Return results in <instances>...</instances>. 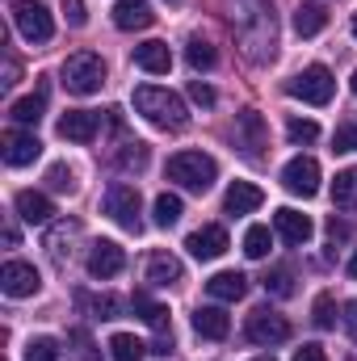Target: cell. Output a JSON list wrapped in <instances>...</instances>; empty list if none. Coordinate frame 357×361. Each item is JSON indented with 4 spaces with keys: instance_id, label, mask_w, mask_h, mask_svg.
<instances>
[{
    "instance_id": "obj_1",
    "label": "cell",
    "mask_w": 357,
    "mask_h": 361,
    "mask_svg": "<svg viewBox=\"0 0 357 361\" xmlns=\"http://www.w3.org/2000/svg\"><path fill=\"white\" fill-rule=\"evenodd\" d=\"M231 25L240 34V47L253 63H269L277 55V17L273 0H236Z\"/></svg>"
},
{
    "instance_id": "obj_2",
    "label": "cell",
    "mask_w": 357,
    "mask_h": 361,
    "mask_svg": "<svg viewBox=\"0 0 357 361\" xmlns=\"http://www.w3.org/2000/svg\"><path fill=\"white\" fill-rule=\"evenodd\" d=\"M135 114H143L152 126L160 130H185L189 126V109L177 92L156 89V85H139L135 89Z\"/></svg>"
},
{
    "instance_id": "obj_3",
    "label": "cell",
    "mask_w": 357,
    "mask_h": 361,
    "mask_svg": "<svg viewBox=\"0 0 357 361\" xmlns=\"http://www.w3.org/2000/svg\"><path fill=\"white\" fill-rule=\"evenodd\" d=\"M169 180H177L189 193H206L219 180V164L206 152H177V156H169Z\"/></svg>"
},
{
    "instance_id": "obj_4",
    "label": "cell",
    "mask_w": 357,
    "mask_h": 361,
    "mask_svg": "<svg viewBox=\"0 0 357 361\" xmlns=\"http://www.w3.org/2000/svg\"><path fill=\"white\" fill-rule=\"evenodd\" d=\"M59 76H63V89L72 92V97H92V92H101V85H105V63L92 51H76V55L63 59V72Z\"/></svg>"
},
{
    "instance_id": "obj_5",
    "label": "cell",
    "mask_w": 357,
    "mask_h": 361,
    "mask_svg": "<svg viewBox=\"0 0 357 361\" xmlns=\"http://www.w3.org/2000/svg\"><path fill=\"white\" fill-rule=\"evenodd\" d=\"M101 206H105V214H109L118 227H126V231H139V227H143V219H139L143 202H139V189H135V185H126V180H114V185L105 189Z\"/></svg>"
},
{
    "instance_id": "obj_6",
    "label": "cell",
    "mask_w": 357,
    "mask_h": 361,
    "mask_svg": "<svg viewBox=\"0 0 357 361\" xmlns=\"http://www.w3.org/2000/svg\"><path fill=\"white\" fill-rule=\"evenodd\" d=\"M286 92L298 97V101H307V105H328L332 92H337V80H332V72H328L324 63H311V68H303V72L286 85Z\"/></svg>"
},
{
    "instance_id": "obj_7",
    "label": "cell",
    "mask_w": 357,
    "mask_h": 361,
    "mask_svg": "<svg viewBox=\"0 0 357 361\" xmlns=\"http://www.w3.org/2000/svg\"><path fill=\"white\" fill-rule=\"evenodd\" d=\"M13 25L25 42H51L55 34V21H51V8L38 4V0H17L13 4Z\"/></svg>"
},
{
    "instance_id": "obj_8",
    "label": "cell",
    "mask_w": 357,
    "mask_h": 361,
    "mask_svg": "<svg viewBox=\"0 0 357 361\" xmlns=\"http://www.w3.org/2000/svg\"><path fill=\"white\" fill-rule=\"evenodd\" d=\"M244 336H248L253 345H261V349H273V345L290 341V324H286V315H277L273 307H257V311L248 315V324H244Z\"/></svg>"
},
{
    "instance_id": "obj_9",
    "label": "cell",
    "mask_w": 357,
    "mask_h": 361,
    "mask_svg": "<svg viewBox=\"0 0 357 361\" xmlns=\"http://www.w3.org/2000/svg\"><path fill=\"white\" fill-rule=\"evenodd\" d=\"M236 147L248 156V160H265V147H269V135H265V122L257 109H244L236 118Z\"/></svg>"
},
{
    "instance_id": "obj_10",
    "label": "cell",
    "mask_w": 357,
    "mask_h": 361,
    "mask_svg": "<svg viewBox=\"0 0 357 361\" xmlns=\"http://www.w3.org/2000/svg\"><path fill=\"white\" fill-rule=\"evenodd\" d=\"M282 185L298 197H315L320 193V164L311 156H294L286 169H282Z\"/></svg>"
},
{
    "instance_id": "obj_11",
    "label": "cell",
    "mask_w": 357,
    "mask_h": 361,
    "mask_svg": "<svg viewBox=\"0 0 357 361\" xmlns=\"http://www.w3.org/2000/svg\"><path fill=\"white\" fill-rule=\"evenodd\" d=\"M89 277H97V281H109V277H118V273L126 269V252L114 244V240H97L89 248Z\"/></svg>"
},
{
    "instance_id": "obj_12",
    "label": "cell",
    "mask_w": 357,
    "mask_h": 361,
    "mask_svg": "<svg viewBox=\"0 0 357 361\" xmlns=\"http://www.w3.org/2000/svg\"><path fill=\"white\" fill-rule=\"evenodd\" d=\"M181 277H185V265H181L173 252H164V248L147 252V261H143V281H147V286L164 290V286H177Z\"/></svg>"
},
{
    "instance_id": "obj_13",
    "label": "cell",
    "mask_w": 357,
    "mask_h": 361,
    "mask_svg": "<svg viewBox=\"0 0 357 361\" xmlns=\"http://www.w3.org/2000/svg\"><path fill=\"white\" fill-rule=\"evenodd\" d=\"M38 286H42V277H38L34 265H25V261H8L0 269V290L8 298H30V294H38Z\"/></svg>"
},
{
    "instance_id": "obj_14",
    "label": "cell",
    "mask_w": 357,
    "mask_h": 361,
    "mask_svg": "<svg viewBox=\"0 0 357 361\" xmlns=\"http://www.w3.org/2000/svg\"><path fill=\"white\" fill-rule=\"evenodd\" d=\"M185 248H189L198 261H219V257L231 248V240H227V231H223L219 223H206V227H198V231L185 240Z\"/></svg>"
},
{
    "instance_id": "obj_15",
    "label": "cell",
    "mask_w": 357,
    "mask_h": 361,
    "mask_svg": "<svg viewBox=\"0 0 357 361\" xmlns=\"http://www.w3.org/2000/svg\"><path fill=\"white\" fill-rule=\"evenodd\" d=\"M0 156H4L8 169H25V164H34L42 156V143L34 135H25V130H8L4 143H0Z\"/></svg>"
},
{
    "instance_id": "obj_16",
    "label": "cell",
    "mask_w": 357,
    "mask_h": 361,
    "mask_svg": "<svg viewBox=\"0 0 357 361\" xmlns=\"http://www.w3.org/2000/svg\"><path fill=\"white\" fill-rule=\"evenodd\" d=\"M97 126H101V118H97L92 109H68V114L59 118V135H63L68 143H92V139H97Z\"/></svg>"
},
{
    "instance_id": "obj_17",
    "label": "cell",
    "mask_w": 357,
    "mask_h": 361,
    "mask_svg": "<svg viewBox=\"0 0 357 361\" xmlns=\"http://www.w3.org/2000/svg\"><path fill=\"white\" fill-rule=\"evenodd\" d=\"M273 231H277L286 244H307L315 227H311V219H307V214H298V210L282 206V210H273Z\"/></svg>"
},
{
    "instance_id": "obj_18",
    "label": "cell",
    "mask_w": 357,
    "mask_h": 361,
    "mask_svg": "<svg viewBox=\"0 0 357 361\" xmlns=\"http://www.w3.org/2000/svg\"><path fill=\"white\" fill-rule=\"evenodd\" d=\"M193 332H198L202 341H227L231 319H227L223 307H198V311H193Z\"/></svg>"
},
{
    "instance_id": "obj_19",
    "label": "cell",
    "mask_w": 357,
    "mask_h": 361,
    "mask_svg": "<svg viewBox=\"0 0 357 361\" xmlns=\"http://www.w3.org/2000/svg\"><path fill=\"white\" fill-rule=\"evenodd\" d=\"M206 294L219 298V302H240V298L248 294V277L236 273V269H223V273H214V277L206 281Z\"/></svg>"
},
{
    "instance_id": "obj_20",
    "label": "cell",
    "mask_w": 357,
    "mask_h": 361,
    "mask_svg": "<svg viewBox=\"0 0 357 361\" xmlns=\"http://www.w3.org/2000/svg\"><path fill=\"white\" fill-rule=\"evenodd\" d=\"M152 21H156V13H152L147 0H118L114 4V25L118 30H147Z\"/></svg>"
},
{
    "instance_id": "obj_21",
    "label": "cell",
    "mask_w": 357,
    "mask_h": 361,
    "mask_svg": "<svg viewBox=\"0 0 357 361\" xmlns=\"http://www.w3.org/2000/svg\"><path fill=\"white\" fill-rule=\"evenodd\" d=\"M42 114H47V85H38L30 97H21V101L8 105V118H13L17 126H38Z\"/></svg>"
},
{
    "instance_id": "obj_22",
    "label": "cell",
    "mask_w": 357,
    "mask_h": 361,
    "mask_svg": "<svg viewBox=\"0 0 357 361\" xmlns=\"http://www.w3.org/2000/svg\"><path fill=\"white\" fill-rule=\"evenodd\" d=\"M135 68H143L152 76H169V68H173L169 42H139L135 47Z\"/></svg>"
},
{
    "instance_id": "obj_23",
    "label": "cell",
    "mask_w": 357,
    "mask_h": 361,
    "mask_svg": "<svg viewBox=\"0 0 357 361\" xmlns=\"http://www.w3.org/2000/svg\"><path fill=\"white\" fill-rule=\"evenodd\" d=\"M261 202H265V193H261L253 180H236V185L227 189V197H223V210H227V214H253Z\"/></svg>"
},
{
    "instance_id": "obj_24",
    "label": "cell",
    "mask_w": 357,
    "mask_h": 361,
    "mask_svg": "<svg viewBox=\"0 0 357 361\" xmlns=\"http://www.w3.org/2000/svg\"><path fill=\"white\" fill-rule=\"evenodd\" d=\"M13 206H17V214H21L25 223H51V214H55L51 197L38 193V189H21V193L13 197Z\"/></svg>"
},
{
    "instance_id": "obj_25",
    "label": "cell",
    "mask_w": 357,
    "mask_h": 361,
    "mask_svg": "<svg viewBox=\"0 0 357 361\" xmlns=\"http://www.w3.org/2000/svg\"><path fill=\"white\" fill-rule=\"evenodd\" d=\"M324 25H328V8H324L320 0H303V4L294 8V30H298V38H315Z\"/></svg>"
},
{
    "instance_id": "obj_26",
    "label": "cell",
    "mask_w": 357,
    "mask_h": 361,
    "mask_svg": "<svg viewBox=\"0 0 357 361\" xmlns=\"http://www.w3.org/2000/svg\"><path fill=\"white\" fill-rule=\"evenodd\" d=\"M76 307L89 311L92 319H118L122 315V298H114V294H89V290H80Z\"/></svg>"
},
{
    "instance_id": "obj_27",
    "label": "cell",
    "mask_w": 357,
    "mask_h": 361,
    "mask_svg": "<svg viewBox=\"0 0 357 361\" xmlns=\"http://www.w3.org/2000/svg\"><path fill=\"white\" fill-rule=\"evenodd\" d=\"M147 160H152V152H147V143H122L118 152H114V164L122 169V173H143L147 169Z\"/></svg>"
},
{
    "instance_id": "obj_28",
    "label": "cell",
    "mask_w": 357,
    "mask_h": 361,
    "mask_svg": "<svg viewBox=\"0 0 357 361\" xmlns=\"http://www.w3.org/2000/svg\"><path fill=\"white\" fill-rule=\"evenodd\" d=\"M332 206L337 210H357V169H345L332 180Z\"/></svg>"
},
{
    "instance_id": "obj_29",
    "label": "cell",
    "mask_w": 357,
    "mask_h": 361,
    "mask_svg": "<svg viewBox=\"0 0 357 361\" xmlns=\"http://www.w3.org/2000/svg\"><path fill=\"white\" fill-rule=\"evenodd\" d=\"M131 307L139 311V319H143L147 328L169 332V307H160V302H152V298H143V294H135V302H131Z\"/></svg>"
},
{
    "instance_id": "obj_30",
    "label": "cell",
    "mask_w": 357,
    "mask_h": 361,
    "mask_svg": "<svg viewBox=\"0 0 357 361\" xmlns=\"http://www.w3.org/2000/svg\"><path fill=\"white\" fill-rule=\"evenodd\" d=\"M143 353H147V345H143V341H135L131 332L109 336V357H114V361H143Z\"/></svg>"
},
{
    "instance_id": "obj_31",
    "label": "cell",
    "mask_w": 357,
    "mask_h": 361,
    "mask_svg": "<svg viewBox=\"0 0 357 361\" xmlns=\"http://www.w3.org/2000/svg\"><path fill=\"white\" fill-rule=\"evenodd\" d=\"M185 59H189V68H193V72H210L219 55H214V47H210L206 38H189V47H185Z\"/></svg>"
},
{
    "instance_id": "obj_32",
    "label": "cell",
    "mask_w": 357,
    "mask_h": 361,
    "mask_svg": "<svg viewBox=\"0 0 357 361\" xmlns=\"http://www.w3.org/2000/svg\"><path fill=\"white\" fill-rule=\"evenodd\" d=\"M152 214H156V227H173L181 214H185V206H181L177 193H160L156 206H152Z\"/></svg>"
},
{
    "instance_id": "obj_33",
    "label": "cell",
    "mask_w": 357,
    "mask_h": 361,
    "mask_svg": "<svg viewBox=\"0 0 357 361\" xmlns=\"http://www.w3.org/2000/svg\"><path fill=\"white\" fill-rule=\"evenodd\" d=\"M76 231H80L76 223H55V227H51L47 248H51V257H55V261H63V257L72 252V248H63V244H72V240H76Z\"/></svg>"
},
{
    "instance_id": "obj_34",
    "label": "cell",
    "mask_w": 357,
    "mask_h": 361,
    "mask_svg": "<svg viewBox=\"0 0 357 361\" xmlns=\"http://www.w3.org/2000/svg\"><path fill=\"white\" fill-rule=\"evenodd\" d=\"M269 244H273L269 227H248V231H244V257L265 261V257H269Z\"/></svg>"
},
{
    "instance_id": "obj_35",
    "label": "cell",
    "mask_w": 357,
    "mask_h": 361,
    "mask_svg": "<svg viewBox=\"0 0 357 361\" xmlns=\"http://www.w3.org/2000/svg\"><path fill=\"white\" fill-rule=\"evenodd\" d=\"M265 290H269V294H277V298H290V294H294V273L286 269V265L269 269L265 273Z\"/></svg>"
},
{
    "instance_id": "obj_36",
    "label": "cell",
    "mask_w": 357,
    "mask_h": 361,
    "mask_svg": "<svg viewBox=\"0 0 357 361\" xmlns=\"http://www.w3.org/2000/svg\"><path fill=\"white\" fill-rule=\"evenodd\" d=\"M25 361H63V353H59V345L51 336H34L25 345Z\"/></svg>"
},
{
    "instance_id": "obj_37",
    "label": "cell",
    "mask_w": 357,
    "mask_h": 361,
    "mask_svg": "<svg viewBox=\"0 0 357 361\" xmlns=\"http://www.w3.org/2000/svg\"><path fill=\"white\" fill-rule=\"evenodd\" d=\"M286 139H290V143H315V139H320V126H315L311 118H290V122H286Z\"/></svg>"
},
{
    "instance_id": "obj_38",
    "label": "cell",
    "mask_w": 357,
    "mask_h": 361,
    "mask_svg": "<svg viewBox=\"0 0 357 361\" xmlns=\"http://www.w3.org/2000/svg\"><path fill=\"white\" fill-rule=\"evenodd\" d=\"M47 185H51L55 193H76V173H72L68 164H51V173H47Z\"/></svg>"
},
{
    "instance_id": "obj_39",
    "label": "cell",
    "mask_w": 357,
    "mask_h": 361,
    "mask_svg": "<svg viewBox=\"0 0 357 361\" xmlns=\"http://www.w3.org/2000/svg\"><path fill=\"white\" fill-rule=\"evenodd\" d=\"M315 328H337V302H332V294H320L315 298Z\"/></svg>"
},
{
    "instance_id": "obj_40",
    "label": "cell",
    "mask_w": 357,
    "mask_h": 361,
    "mask_svg": "<svg viewBox=\"0 0 357 361\" xmlns=\"http://www.w3.org/2000/svg\"><path fill=\"white\" fill-rule=\"evenodd\" d=\"M332 147H337V152H357V118H349V122H341V126H337Z\"/></svg>"
},
{
    "instance_id": "obj_41",
    "label": "cell",
    "mask_w": 357,
    "mask_h": 361,
    "mask_svg": "<svg viewBox=\"0 0 357 361\" xmlns=\"http://www.w3.org/2000/svg\"><path fill=\"white\" fill-rule=\"evenodd\" d=\"M63 17H68V25H85L89 21V13H85V0H63Z\"/></svg>"
},
{
    "instance_id": "obj_42",
    "label": "cell",
    "mask_w": 357,
    "mask_h": 361,
    "mask_svg": "<svg viewBox=\"0 0 357 361\" xmlns=\"http://www.w3.org/2000/svg\"><path fill=\"white\" fill-rule=\"evenodd\" d=\"M189 97H193L198 105H214V89L202 85V80H189Z\"/></svg>"
},
{
    "instance_id": "obj_43",
    "label": "cell",
    "mask_w": 357,
    "mask_h": 361,
    "mask_svg": "<svg viewBox=\"0 0 357 361\" xmlns=\"http://www.w3.org/2000/svg\"><path fill=\"white\" fill-rule=\"evenodd\" d=\"M72 341L80 345V361H97V353H92V345H89V332H85V328H76V332H72Z\"/></svg>"
},
{
    "instance_id": "obj_44",
    "label": "cell",
    "mask_w": 357,
    "mask_h": 361,
    "mask_svg": "<svg viewBox=\"0 0 357 361\" xmlns=\"http://www.w3.org/2000/svg\"><path fill=\"white\" fill-rule=\"evenodd\" d=\"M294 361H328V353H324V345H303L294 353Z\"/></svg>"
},
{
    "instance_id": "obj_45",
    "label": "cell",
    "mask_w": 357,
    "mask_h": 361,
    "mask_svg": "<svg viewBox=\"0 0 357 361\" xmlns=\"http://www.w3.org/2000/svg\"><path fill=\"white\" fill-rule=\"evenodd\" d=\"M341 324H345V332L357 341V298H353V302H345V315H341Z\"/></svg>"
},
{
    "instance_id": "obj_46",
    "label": "cell",
    "mask_w": 357,
    "mask_h": 361,
    "mask_svg": "<svg viewBox=\"0 0 357 361\" xmlns=\"http://www.w3.org/2000/svg\"><path fill=\"white\" fill-rule=\"evenodd\" d=\"M152 353H156V357H169V353H173V332H160L156 345H152Z\"/></svg>"
},
{
    "instance_id": "obj_47",
    "label": "cell",
    "mask_w": 357,
    "mask_h": 361,
    "mask_svg": "<svg viewBox=\"0 0 357 361\" xmlns=\"http://www.w3.org/2000/svg\"><path fill=\"white\" fill-rule=\"evenodd\" d=\"M345 235H349V227H345V223H337V219H332V223H328V240H332V244H337V240H345Z\"/></svg>"
},
{
    "instance_id": "obj_48",
    "label": "cell",
    "mask_w": 357,
    "mask_h": 361,
    "mask_svg": "<svg viewBox=\"0 0 357 361\" xmlns=\"http://www.w3.org/2000/svg\"><path fill=\"white\" fill-rule=\"evenodd\" d=\"M0 85H4V89H13V85H17V63H13V59H8V72H4V80H0Z\"/></svg>"
},
{
    "instance_id": "obj_49",
    "label": "cell",
    "mask_w": 357,
    "mask_h": 361,
    "mask_svg": "<svg viewBox=\"0 0 357 361\" xmlns=\"http://www.w3.org/2000/svg\"><path fill=\"white\" fill-rule=\"evenodd\" d=\"M349 277H357V248H353V257H349Z\"/></svg>"
},
{
    "instance_id": "obj_50",
    "label": "cell",
    "mask_w": 357,
    "mask_h": 361,
    "mask_svg": "<svg viewBox=\"0 0 357 361\" xmlns=\"http://www.w3.org/2000/svg\"><path fill=\"white\" fill-rule=\"evenodd\" d=\"M257 361H273V353H265V357H257Z\"/></svg>"
},
{
    "instance_id": "obj_51",
    "label": "cell",
    "mask_w": 357,
    "mask_h": 361,
    "mask_svg": "<svg viewBox=\"0 0 357 361\" xmlns=\"http://www.w3.org/2000/svg\"><path fill=\"white\" fill-rule=\"evenodd\" d=\"M353 38H357V13H353Z\"/></svg>"
},
{
    "instance_id": "obj_52",
    "label": "cell",
    "mask_w": 357,
    "mask_h": 361,
    "mask_svg": "<svg viewBox=\"0 0 357 361\" xmlns=\"http://www.w3.org/2000/svg\"><path fill=\"white\" fill-rule=\"evenodd\" d=\"M353 92H357V72H353Z\"/></svg>"
}]
</instances>
